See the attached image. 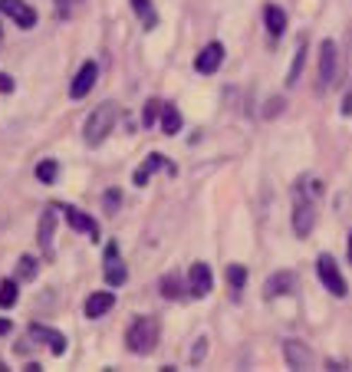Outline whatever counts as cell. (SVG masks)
I'll use <instances>...</instances> for the list:
<instances>
[{
  "mask_svg": "<svg viewBox=\"0 0 352 372\" xmlns=\"http://www.w3.org/2000/svg\"><path fill=\"white\" fill-rule=\"evenodd\" d=\"M158 333H162V326H158V316H139L129 323L125 330V349L132 356H148L155 353V346H158Z\"/></svg>",
  "mask_w": 352,
  "mask_h": 372,
  "instance_id": "6da1fadb",
  "label": "cell"
},
{
  "mask_svg": "<svg viewBox=\"0 0 352 372\" xmlns=\"http://www.w3.org/2000/svg\"><path fill=\"white\" fill-rule=\"evenodd\" d=\"M115 122H119V105L115 103L95 105L93 112H89V119L83 122V139H86V145H102L105 139H109V132L115 129Z\"/></svg>",
  "mask_w": 352,
  "mask_h": 372,
  "instance_id": "7a4b0ae2",
  "label": "cell"
},
{
  "mask_svg": "<svg viewBox=\"0 0 352 372\" xmlns=\"http://www.w3.org/2000/svg\"><path fill=\"white\" fill-rule=\"evenodd\" d=\"M316 228V198L303 185H293V234L296 238H310Z\"/></svg>",
  "mask_w": 352,
  "mask_h": 372,
  "instance_id": "3957f363",
  "label": "cell"
},
{
  "mask_svg": "<svg viewBox=\"0 0 352 372\" xmlns=\"http://www.w3.org/2000/svg\"><path fill=\"white\" fill-rule=\"evenodd\" d=\"M339 76V50H336L333 40H323V47H319V93L329 89Z\"/></svg>",
  "mask_w": 352,
  "mask_h": 372,
  "instance_id": "277c9868",
  "label": "cell"
},
{
  "mask_svg": "<svg viewBox=\"0 0 352 372\" xmlns=\"http://www.w3.org/2000/svg\"><path fill=\"white\" fill-rule=\"evenodd\" d=\"M316 270H319V280L326 284V290L333 296H346L349 290H346V280L343 274H339V264H336L329 254H319V260H316Z\"/></svg>",
  "mask_w": 352,
  "mask_h": 372,
  "instance_id": "5b68a950",
  "label": "cell"
},
{
  "mask_svg": "<svg viewBox=\"0 0 352 372\" xmlns=\"http://www.w3.org/2000/svg\"><path fill=\"white\" fill-rule=\"evenodd\" d=\"M0 13L13 20L20 30L37 27V10L30 7L27 0H0Z\"/></svg>",
  "mask_w": 352,
  "mask_h": 372,
  "instance_id": "8992f818",
  "label": "cell"
},
{
  "mask_svg": "<svg viewBox=\"0 0 352 372\" xmlns=\"http://www.w3.org/2000/svg\"><path fill=\"white\" fill-rule=\"evenodd\" d=\"M188 290L191 296H198V300H204V296L214 290V277H211V267L208 264H201V260H194L188 270Z\"/></svg>",
  "mask_w": 352,
  "mask_h": 372,
  "instance_id": "52a82bcc",
  "label": "cell"
},
{
  "mask_svg": "<svg viewBox=\"0 0 352 372\" xmlns=\"http://www.w3.org/2000/svg\"><path fill=\"white\" fill-rule=\"evenodd\" d=\"M53 234H57V208L49 204V208L40 214V231H37V240H40L43 257H53Z\"/></svg>",
  "mask_w": 352,
  "mask_h": 372,
  "instance_id": "ba28073f",
  "label": "cell"
},
{
  "mask_svg": "<svg viewBox=\"0 0 352 372\" xmlns=\"http://www.w3.org/2000/svg\"><path fill=\"white\" fill-rule=\"evenodd\" d=\"M63 214H66V221H69V228H73V231L86 234L89 240H99V224H95V218H89L86 211H79V208H73V204H66V208H63Z\"/></svg>",
  "mask_w": 352,
  "mask_h": 372,
  "instance_id": "9c48e42d",
  "label": "cell"
},
{
  "mask_svg": "<svg viewBox=\"0 0 352 372\" xmlns=\"http://www.w3.org/2000/svg\"><path fill=\"white\" fill-rule=\"evenodd\" d=\"M283 356H286V366H290V369H310V366L316 363L313 349L306 343H296V339H286L283 343Z\"/></svg>",
  "mask_w": 352,
  "mask_h": 372,
  "instance_id": "30bf717a",
  "label": "cell"
},
{
  "mask_svg": "<svg viewBox=\"0 0 352 372\" xmlns=\"http://www.w3.org/2000/svg\"><path fill=\"white\" fill-rule=\"evenodd\" d=\"M95 76H99V66H95L93 59H89V63H83V66H79V73H76V79H73V86H69V95H73V99H83V95H89V93H93V86H95Z\"/></svg>",
  "mask_w": 352,
  "mask_h": 372,
  "instance_id": "8fae6325",
  "label": "cell"
},
{
  "mask_svg": "<svg viewBox=\"0 0 352 372\" xmlns=\"http://www.w3.org/2000/svg\"><path fill=\"white\" fill-rule=\"evenodd\" d=\"M221 63H224V47H221V43H208V47L198 53V59H194V69L204 73V76H211V73L221 69Z\"/></svg>",
  "mask_w": 352,
  "mask_h": 372,
  "instance_id": "7c38bea8",
  "label": "cell"
},
{
  "mask_svg": "<svg viewBox=\"0 0 352 372\" xmlns=\"http://www.w3.org/2000/svg\"><path fill=\"white\" fill-rule=\"evenodd\" d=\"M30 339H43V343L49 346V353H53V356L66 353V336L57 333V330H49V326L33 323V326H30Z\"/></svg>",
  "mask_w": 352,
  "mask_h": 372,
  "instance_id": "4fadbf2b",
  "label": "cell"
},
{
  "mask_svg": "<svg viewBox=\"0 0 352 372\" xmlns=\"http://www.w3.org/2000/svg\"><path fill=\"white\" fill-rule=\"evenodd\" d=\"M125 277H129V274H125L122 260H119V248L109 244V248H105V284H109V286H122Z\"/></svg>",
  "mask_w": 352,
  "mask_h": 372,
  "instance_id": "5bb4252c",
  "label": "cell"
},
{
  "mask_svg": "<svg viewBox=\"0 0 352 372\" xmlns=\"http://www.w3.org/2000/svg\"><path fill=\"white\" fill-rule=\"evenodd\" d=\"M293 286H296L293 274H290V270H280V274H274V277L264 284V296H266V300H274V296H286Z\"/></svg>",
  "mask_w": 352,
  "mask_h": 372,
  "instance_id": "9a60e30c",
  "label": "cell"
},
{
  "mask_svg": "<svg viewBox=\"0 0 352 372\" xmlns=\"http://www.w3.org/2000/svg\"><path fill=\"white\" fill-rule=\"evenodd\" d=\"M115 306V293L112 290H99V293H89L86 300V316L89 320H99V316H105L109 310Z\"/></svg>",
  "mask_w": 352,
  "mask_h": 372,
  "instance_id": "2e32d148",
  "label": "cell"
},
{
  "mask_svg": "<svg viewBox=\"0 0 352 372\" xmlns=\"http://www.w3.org/2000/svg\"><path fill=\"white\" fill-rule=\"evenodd\" d=\"M264 23H266V33L274 40L283 37V30H286V13L283 7H276V4H266L264 7Z\"/></svg>",
  "mask_w": 352,
  "mask_h": 372,
  "instance_id": "e0dca14e",
  "label": "cell"
},
{
  "mask_svg": "<svg viewBox=\"0 0 352 372\" xmlns=\"http://www.w3.org/2000/svg\"><path fill=\"white\" fill-rule=\"evenodd\" d=\"M165 155H158V152H152L148 155V158H145V165H139V168H135V175H132V182L139 185V188H142V185H148V178H152L155 172H158V168H165Z\"/></svg>",
  "mask_w": 352,
  "mask_h": 372,
  "instance_id": "ac0fdd59",
  "label": "cell"
},
{
  "mask_svg": "<svg viewBox=\"0 0 352 372\" xmlns=\"http://www.w3.org/2000/svg\"><path fill=\"white\" fill-rule=\"evenodd\" d=\"M306 66V37H300V43H296V53H293V66H290V73H286V86H296L300 83V73H303Z\"/></svg>",
  "mask_w": 352,
  "mask_h": 372,
  "instance_id": "d6986e66",
  "label": "cell"
},
{
  "mask_svg": "<svg viewBox=\"0 0 352 372\" xmlns=\"http://www.w3.org/2000/svg\"><path fill=\"white\" fill-rule=\"evenodd\" d=\"M132 10L139 13V20H142L145 30H155V27H158V13H155L152 0H132Z\"/></svg>",
  "mask_w": 352,
  "mask_h": 372,
  "instance_id": "ffe728a7",
  "label": "cell"
},
{
  "mask_svg": "<svg viewBox=\"0 0 352 372\" xmlns=\"http://www.w3.org/2000/svg\"><path fill=\"white\" fill-rule=\"evenodd\" d=\"M162 132L165 135H178L181 132V112H178V105H162Z\"/></svg>",
  "mask_w": 352,
  "mask_h": 372,
  "instance_id": "44dd1931",
  "label": "cell"
},
{
  "mask_svg": "<svg viewBox=\"0 0 352 372\" xmlns=\"http://www.w3.org/2000/svg\"><path fill=\"white\" fill-rule=\"evenodd\" d=\"M57 175H59V165L53 162V158H47V162L37 165V178L43 185H53V182H57Z\"/></svg>",
  "mask_w": 352,
  "mask_h": 372,
  "instance_id": "7402d4cb",
  "label": "cell"
},
{
  "mask_svg": "<svg viewBox=\"0 0 352 372\" xmlns=\"http://www.w3.org/2000/svg\"><path fill=\"white\" fill-rule=\"evenodd\" d=\"M17 284H13V280H4V284H0V306H4V310H10V306L17 303Z\"/></svg>",
  "mask_w": 352,
  "mask_h": 372,
  "instance_id": "603a6c76",
  "label": "cell"
},
{
  "mask_svg": "<svg viewBox=\"0 0 352 372\" xmlns=\"http://www.w3.org/2000/svg\"><path fill=\"white\" fill-rule=\"evenodd\" d=\"M162 296H165V300H178V296H181V284H178L175 274H168V277L162 280Z\"/></svg>",
  "mask_w": 352,
  "mask_h": 372,
  "instance_id": "cb8c5ba5",
  "label": "cell"
},
{
  "mask_svg": "<svg viewBox=\"0 0 352 372\" xmlns=\"http://www.w3.org/2000/svg\"><path fill=\"white\" fill-rule=\"evenodd\" d=\"M17 277L20 280H33V277H37V260H33V257H20Z\"/></svg>",
  "mask_w": 352,
  "mask_h": 372,
  "instance_id": "d4e9b609",
  "label": "cell"
},
{
  "mask_svg": "<svg viewBox=\"0 0 352 372\" xmlns=\"http://www.w3.org/2000/svg\"><path fill=\"white\" fill-rule=\"evenodd\" d=\"M158 109H162V103H158V99H148V103H145V112H142V125H155Z\"/></svg>",
  "mask_w": 352,
  "mask_h": 372,
  "instance_id": "484cf974",
  "label": "cell"
},
{
  "mask_svg": "<svg viewBox=\"0 0 352 372\" xmlns=\"http://www.w3.org/2000/svg\"><path fill=\"white\" fill-rule=\"evenodd\" d=\"M228 280H230V286H234V290H240V286L247 284V270H244V267H237V264H234V267L228 270Z\"/></svg>",
  "mask_w": 352,
  "mask_h": 372,
  "instance_id": "4316f807",
  "label": "cell"
},
{
  "mask_svg": "<svg viewBox=\"0 0 352 372\" xmlns=\"http://www.w3.org/2000/svg\"><path fill=\"white\" fill-rule=\"evenodd\" d=\"M102 204H105V211H109V214H115V208L122 204V194H119V191H105Z\"/></svg>",
  "mask_w": 352,
  "mask_h": 372,
  "instance_id": "83f0119b",
  "label": "cell"
},
{
  "mask_svg": "<svg viewBox=\"0 0 352 372\" xmlns=\"http://www.w3.org/2000/svg\"><path fill=\"white\" fill-rule=\"evenodd\" d=\"M283 99H280V95H276V99H270V103H266V119H274V115H280L283 112Z\"/></svg>",
  "mask_w": 352,
  "mask_h": 372,
  "instance_id": "f1b7e54d",
  "label": "cell"
},
{
  "mask_svg": "<svg viewBox=\"0 0 352 372\" xmlns=\"http://www.w3.org/2000/svg\"><path fill=\"white\" fill-rule=\"evenodd\" d=\"M79 7V0H57V10H59V17H69L73 10Z\"/></svg>",
  "mask_w": 352,
  "mask_h": 372,
  "instance_id": "f546056e",
  "label": "cell"
},
{
  "mask_svg": "<svg viewBox=\"0 0 352 372\" xmlns=\"http://www.w3.org/2000/svg\"><path fill=\"white\" fill-rule=\"evenodd\" d=\"M0 93H13V79L7 73H0Z\"/></svg>",
  "mask_w": 352,
  "mask_h": 372,
  "instance_id": "4dcf8cb0",
  "label": "cell"
},
{
  "mask_svg": "<svg viewBox=\"0 0 352 372\" xmlns=\"http://www.w3.org/2000/svg\"><path fill=\"white\" fill-rule=\"evenodd\" d=\"M343 115H352V93H346V103H343Z\"/></svg>",
  "mask_w": 352,
  "mask_h": 372,
  "instance_id": "1f68e13d",
  "label": "cell"
},
{
  "mask_svg": "<svg viewBox=\"0 0 352 372\" xmlns=\"http://www.w3.org/2000/svg\"><path fill=\"white\" fill-rule=\"evenodd\" d=\"M10 333V320H0V336H7Z\"/></svg>",
  "mask_w": 352,
  "mask_h": 372,
  "instance_id": "d6a6232c",
  "label": "cell"
},
{
  "mask_svg": "<svg viewBox=\"0 0 352 372\" xmlns=\"http://www.w3.org/2000/svg\"><path fill=\"white\" fill-rule=\"evenodd\" d=\"M349 260H352V234H349Z\"/></svg>",
  "mask_w": 352,
  "mask_h": 372,
  "instance_id": "836d02e7",
  "label": "cell"
},
{
  "mask_svg": "<svg viewBox=\"0 0 352 372\" xmlns=\"http://www.w3.org/2000/svg\"><path fill=\"white\" fill-rule=\"evenodd\" d=\"M0 43H4V27H0Z\"/></svg>",
  "mask_w": 352,
  "mask_h": 372,
  "instance_id": "e575fe53",
  "label": "cell"
},
{
  "mask_svg": "<svg viewBox=\"0 0 352 372\" xmlns=\"http://www.w3.org/2000/svg\"><path fill=\"white\" fill-rule=\"evenodd\" d=\"M0 369H4V363H0Z\"/></svg>",
  "mask_w": 352,
  "mask_h": 372,
  "instance_id": "d590c367",
  "label": "cell"
}]
</instances>
